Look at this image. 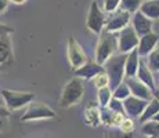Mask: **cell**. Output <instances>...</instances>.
<instances>
[{
	"instance_id": "cell-1",
	"label": "cell",
	"mask_w": 159,
	"mask_h": 138,
	"mask_svg": "<svg viewBox=\"0 0 159 138\" xmlns=\"http://www.w3.org/2000/svg\"><path fill=\"white\" fill-rule=\"evenodd\" d=\"M127 60V54L112 55L105 64H104V69L109 79V87L114 91L120 83H123L125 79V64Z\"/></svg>"
},
{
	"instance_id": "cell-2",
	"label": "cell",
	"mask_w": 159,
	"mask_h": 138,
	"mask_svg": "<svg viewBox=\"0 0 159 138\" xmlns=\"http://www.w3.org/2000/svg\"><path fill=\"white\" fill-rule=\"evenodd\" d=\"M118 50V38L115 33L104 29L100 33V39L96 47V62L104 66V64Z\"/></svg>"
},
{
	"instance_id": "cell-3",
	"label": "cell",
	"mask_w": 159,
	"mask_h": 138,
	"mask_svg": "<svg viewBox=\"0 0 159 138\" xmlns=\"http://www.w3.org/2000/svg\"><path fill=\"white\" fill-rule=\"evenodd\" d=\"M83 94H84L83 80L79 78H73L64 87L60 100V106L61 108H69V106L80 102V100L83 98Z\"/></svg>"
},
{
	"instance_id": "cell-4",
	"label": "cell",
	"mask_w": 159,
	"mask_h": 138,
	"mask_svg": "<svg viewBox=\"0 0 159 138\" xmlns=\"http://www.w3.org/2000/svg\"><path fill=\"white\" fill-rule=\"evenodd\" d=\"M2 97L6 102V106L10 110L20 109L25 105H29L32 100L35 98V94L32 93H22V91H13V90H2Z\"/></svg>"
},
{
	"instance_id": "cell-5",
	"label": "cell",
	"mask_w": 159,
	"mask_h": 138,
	"mask_svg": "<svg viewBox=\"0 0 159 138\" xmlns=\"http://www.w3.org/2000/svg\"><path fill=\"white\" fill-rule=\"evenodd\" d=\"M56 112L43 102H30L26 108L25 113L21 116V122L30 120H46V119L56 118Z\"/></svg>"
},
{
	"instance_id": "cell-6",
	"label": "cell",
	"mask_w": 159,
	"mask_h": 138,
	"mask_svg": "<svg viewBox=\"0 0 159 138\" xmlns=\"http://www.w3.org/2000/svg\"><path fill=\"white\" fill-rule=\"evenodd\" d=\"M139 35L136 33L134 28L129 25L123 30H120L118 35V51L120 54H129L139 47Z\"/></svg>"
},
{
	"instance_id": "cell-7",
	"label": "cell",
	"mask_w": 159,
	"mask_h": 138,
	"mask_svg": "<svg viewBox=\"0 0 159 138\" xmlns=\"http://www.w3.org/2000/svg\"><path fill=\"white\" fill-rule=\"evenodd\" d=\"M105 15L104 11L100 8L98 3L96 0H93L89 8V14H87V20H86V26L89 30L94 33H101L104 26H105Z\"/></svg>"
},
{
	"instance_id": "cell-8",
	"label": "cell",
	"mask_w": 159,
	"mask_h": 138,
	"mask_svg": "<svg viewBox=\"0 0 159 138\" xmlns=\"http://www.w3.org/2000/svg\"><path fill=\"white\" fill-rule=\"evenodd\" d=\"M68 60H69V64H71L73 70L82 68L89 61L86 51L82 48V46L73 38L68 39Z\"/></svg>"
},
{
	"instance_id": "cell-9",
	"label": "cell",
	"mask_w": 159,
	"mask_h": 138,
	"mask_svg": "<svg viewBox=\"0 0 159 138\" xmlns=\"http://www.w3.org/2000/svg\"><path fill=\"white\" fill-rule=\"evenodd\" d=\"M130 21H131L130 13H127V11H125V10H119V11H116L115 14H112V17L107 21L105 30L112 32V33L120 32V30H123L125 28L129 26Z\"/></svg>"
},
{
	"instance_id": "cell-10",
	"label": "cell",
	"mask_w": 159,
	"mask_h": 138,
	"mask_svg": "<svg viewBox=\"0 0 159 138\" xmlns=\"http://www.w3.org/2000/svg\"><path fill=\"white\" fill-rule=\"evenodd\" d=\"M126 84L129 86L130 88V93L133 97H137L140 100H144V101H151L154 98V91L145 86L143 82H140L137 78H131V79H126Z\"/></svg>"
},
{
	"instance_id": "cell-11",
	"label": "cell",
	"mask_w": 159,
	"mask_h": 138,
	"mask_svg": "<svg viewBox=\"0 0 159 138\" xmlns=\"http://www.w3.org/2000/svg\"><path fill=\"white\" fill-rule=\"evenodd\" d=\"M147 105H148V101L140 100V98L133 96H130L123 101L125 113H126V116H130V118H141Z\"/></svg>"
},
{
	"instance_id": "cell-12",
	"label": "cell",
	"mask_w": 159,
	"mask_h": 138,
	"mask_svg": "<svg viewBox=\"0 0 159 138\" xmlns=\"http://www.w3.org/2000/svg\"><path fill=\"white\" fill-rule=\"evenodd\" d=\"M75 72V76L79 79H82V80H90V79H94L97 75H100V73L105 72V69H104L102 65H100V64H97L96 61H90L89 60L86 64H84L82 68L73 70Z\"/></svg>"
},
{
	"instance_id": "cell-13",
	"label": "cell",
	"mask_w": 159,
	"mask_h": 138,
	"mask_svg": "<svg viewBox=\"0 0 159 138\" xmlns=\"http://www.w3.org/2000/svg\"><path fill=\"white\" fill-rule=\"evenodd\" d=\"M131 26L134 28L136 33L139 35V38H141V36L147 35V33L152 32V20L145 17V15L139 10L131 17Z\"/></svg>"
},
{
	"instance_id": "cell-14",
	"label": "cell",
	"mask_w": 159,
	"mask_h": 138,
	"mask_svg": "<svg viewBox=\"0 0 159 138\" xmlns=\"http://www.w3.org/2000/svg\"><path fill=\"white\" fill-rule=\"evenodd\" d=\"M14 62L13 46H11L10 35L0 36V68L8 66Z\"/></svg>"
},
{
	"instance_id": "cell-15",
	"label": "cell",
	"mask_w": 159,
	"mask_h": 138,
	"mask_svg": "<svg viewBox=\"0 0 159 138\" xmlns=\"http://www.w3.org/2000/svg\"><path fill=\"white\" fill-rule=\"evenodd\" d=\"M159 44V36L154 32H149L147 35L141 36L139 42V47H137V51H139L140 57H145V55H149L152 51L155 50V47Z\"/></svg>"
},
{
	"instance_id": "cell-16",
	"label": "cell",
	"mask_w": 159,
	"mask_h": 138,
	"mask_svg": "<svg viewBox=\"0 0 159 138\" xmlns=\"http://www.w3.org/2000/svg\"><path fill=\"white\" fill-rule=\"evenodd\" d=\"M101 113V122L105 126H111V127H119L122 123L125 122V119L127 118L126 113H116V112H112L108 106L105 108H101L100 110Z\"/></svg>"
},
{
	"instance_id": "cell-17",
	"label": "cell",
	"mask_w": 159,
	"mask_h": 138,
	"mask_svg": "<svg viewBox=\"0 0 159 138\" xmlns=\"http://www.w3.org/2000/svg\"><path fill=\"white\" fill-rule=\"evenodd\" d=\"M140 61L141 60H140V55H139L137 48L127 54V60H126V64H125V78L126 79L136 78L137 72H139Z\"/></svg>"
},
{
	"instance_id": "cell-18",
	"label": "cell",
	"mask_w": 159,
	"mask_h": 138,
	"mask_svg": "<svg viewBox=\"0 0 159 138\" xmlns=\"http://www.w3.org/2000/svg\"><path fill=\"white\" fill-rule=\"evenodd\" d=\"M137 79L140 82H143L145 86H148L152 91L155 90V82H154V76H152V70L148 68V64L144 61H140V66H139V72H137Z\"/></svg>"
},
{
	"instance_id": "cell-19",
	"label": "cell",
	"mask_w": 159,
	"mask_h": 138,
	"mask_svg": "<svg viewBox=\"0 0 159 138\" xmlns=\"http://www.w3.org/2000/svg\"><path fill=\"white\" fill-rule=\"evenodd\" d=\"M140 11L149 20H159V0H145L143 2Z\"/></svg>"
},
{
	"instance_id": "cell-20",
	"label": "cell",
	"mask_w": 159,
	"mask_h": 138,
	"mask_svg": "<svg viewBox=\"0 0 159 138\" xmlns=\"http://www.w3.org/2000/svg\"><path fill=\"white\" fill-rule=\"evenodd\" d=\"M158 113H159V101L154 97V98H152V100L148 102V105H147L144 113H143L141 118H140V122L144 124V123H147V122L152 120V119H154L155 116L158 115Z\"/></svg>"
},
{
	"instance_id": "cell-21",
	"label": "cell",
	"mask_w": 159,
	"mask_h": 138,
	"mask_svg": "<svg viewBox=\"0 0 159 138\" xmlns=\"http://www.w3.org/2000/svg\"><path fill=\"white\" fill-rule=\"evenodd\" d=\"M84 118H86V123L91 127H97L101 123V113L96 106H89L84 113Z\"/></svg>"
},
{
	"instance_id": "cell-22",
	"label": "cell",
	"mask_w": 159,
	"mask_h": 138,
	"mask_svg": "<svg viewBox=\"0 0 159 138\" xmlns=\"http://www.w3.org/2000/svg\"><path fill=\"white\" fill-rule=\"evenodd\" d=\"M141 133L147 137H159V122L149 120L143 124Z\"/></svg>"
},
{
	"instance_id": "cell-23",
	"label": "cell",
	"mask_w": 159,
	"mask_h": 138,
	"mask_svg": "<svg viewBox=\"0 0 159 138\" xmlns=\"http://www.w3.org/2000/svg\"><path fill=\"white\" fill-rule=\"evenodd\" d=\"M112 96H114V98H116V100H120V101H125L126 98H129L131 96V93H130L129 86L126 84V82L120 83V84H119L118 87L112 91Z\"/></svg>"
},
{
	"instance_id": "cell-24",
	"label": "cell",
	"mask_w": 159,
	"mask_h": 138,
	"mask_svg": "<svg viewBox=\"0 0 159 138\" xmlns=\"http://www.w3.org/2000/svg\"><path fill=\"white\" fill-rule=\"evenodd\" d=\"M112 90L111 87H104V88H100L98 90V94H97V98H98V102L101 105V108H105L108 106L109 101L112 100Z\"/></svg>"
},
{
	"instance_id": "cell-25",
	"label": "cell",
	"mask_w": 159,
	"mask_h": 138,
	"mask_svg": "<svg viewBox=\"0 0 159 138\" xmlns=\"http://www.w3.org/2000/svg\"><path fill=\"white\" fill-rule=\"evenodd\" d=\"M143 2H144V0H122L120 4H122V7H123L122 10L127 11V13H130V14H134L140 10Z\"/></svg>"
},
{
	"instance_id": "cell-26",
	"label": "cell",
	"mask_w": 159,
	"mask_h": 138,
	"mask_svg": "<svg viewBox=\"0 0 159 138\" xmlns=\"http://www.w3.org/2000/svg\"><path fill=\"white\" fill-rule=\"evenodd\" d=\"M148 68L152 72H159V44L155 47V50L148 55Z\"/></svg>"
},
{
	"instance_id": "cell-27",
	"label": "cell",
	"mask_w": 159,
	"mask_h": 138,
	"mask_svg": "<svg viewBox=\"0 0 159 138\" xmlns=\"http://www.w3.org/2000/svg\"><path fill=\"white\" fill-rule=\"evenodd\" d=\"M94 86H96L98 90L100 88H104V87H109V79L105 72L100 73V75H97L96 78H94Z\"/></svg>"
},
{
	"instance_id": "cell-28",
	"label": "cell",
	"mask_w": 159,
	"mask_h": 138,
	"mask_svg": "<svg viewBox=\"0 0 159 138\" xmlns=\"http://www.w3.org/2000/svg\"><path fill=\"white\" fill-rule=\"evenodd\" d=\"M122 0H104L102 11L105 13H115V10L120 6Z\"/></svg>"
},
{
	"instance_id": "cell-29",
	"label": "cell",
	"mask_w": 159,
	"mask_h": 138,
	"mask_svg": "<svg viewBox=\"0 0 159 138\" xmlns=\"http://www.w3.org/2000/svg\"><path fill=\"white\" fill-rule=\"evenodd\" d=\"M108 108L112 110V112L116 113H125V108H123V101L120 100H116V98L112 97V100L109 101L108 104Z\"/></svg>"
},
{
	"instance_id": "cell-30",
	"label": "cell",
	"mask_w": 159,
	"mask_h": 138,
	"mask_svg": "<svg viewBox=\"0 0 159 138\" xmlns=\"http://www.w3.org/2000/svg\"><path fill=\"white\" fill-rule=\"evenodd\" d=\"M119 128H120L122 133H125V134H131V131L134 130V123H133V120H131L130 118H126L123 123L119 126Z\"/></svg>"
},
{
	"instance_id": "cell-31",
	"label": "cell",
	"mask_w": 159,
	"mask_h": 138,
	"mask_svg": "<svg viewBox=\"0 0 159 138\" xmlns=\"http://www.w3.org/2000/svg\"><path fill=\"white\" fill-rule=\"evenodd\" d=\"M13 32H14V29H13L11 26L0 24V36H3V35H10V33H13Z\"/></svg>"
},
{
	"instance_id": "cell-32",
	"label": "cell",
	"mask_w": 159,
	"mask_h": 138,
	"mask_svg": "<svg viewBox=\"0 0 159 138\" xmlns=\"http://www.w3.org/2000/svg\"><path fill=\"white\" fill-rule=\"evenodd\" d=\"M8 3H10V0H0V13H3L8 7Z\"/></svg>"
},
{
	"instance_id": "cell-33",
	"label": "cell",
	"mask_w": 159,
	"mask_h": 138,
	"mask_svg": "<svg viewBox=\"0 0 159 138\" xmlns=\"http://www.w3.org/2000/svg\"><path fill=\"white\" fill-rule=\"evenodd\" d=\"M8 115H10V110L4 106H0V118H7Z\"/></svg>"
},
{
	"instance_id": "cell-34",
	"label": "cell",
	"mask_w": 159,
	"mask_h": 138,
	"mask_svg": "<svg viewBox=\"0 0 159 138\" xmlns=\"http://www.w3.org/2000/svg\"><path fill=\"white\" fill-rule=\"evenodd\" d=\"M4 119H6V118H0V131L4 128V122H6Z\"/></svg>"
},
{
	"instance_id": "cell-35",
	"label": "cell",
	"mask_w": 159,
	"mask_h": 138,
	"mask_svg": "<svg viewBox=\"0 0 159 138\" xmlns=\"http://www.w3.org/2000/svg\"><path fill=\"white\" fill-rule=\"evenodd\" d=\"M11 2L17 3V4H22V3H25V2H26V0H11Z\"/></svg>"
},
{
	"instance_id": "cell-36",
	"label": "cell",
	"mask_w": 159,
	"mask_h": 138,
	"mask_svg": "<svg viewBox=\"0 0 159 138\" xmlns=\"http://www.w3.org/2000/svg\"><path fill=\"white\" fill-rule=\"evenodd\" d=\"M154 97H155V98H157V100L159 101V91H158V90H157V91H154Z\"/></svg>"
},
{
	"instance_id": "cell-37",
	"label": "cell",
	"mask_w": 159,
	"mask_h": 138,
	"mask_svg": "<svg viewBox=\"0 0 159 138\" xmlns=\"http://www.w3.org/2000/svg\"><path fill=\"white\" fill-rule=\"evenodd\" d=\"M152 120H155V122H159V113H158V115H157V116H155V118H154V119H152Z\"/></svg>"
},
{
	"instance_id": "cell-38",
	"label": "cell",
	"mask_w": 159,
	"mask_h": 138,
	"mask_svg": "<svg viewBox=\"0 0 159 138\" xmlns=\"http://www.w3.org/2000/svg\"><path fill=\"white\" fill-rule=\"evenodd\" d=\"M147 138H159V137H147Z\"/></svg>"
},
{
	"instance_id": "cell-39",
	"label": "cell",
	"mask_w": 159,
	"mask_h": 138,
	"mask_svg": "<svg viewBox=\"0 0 159 138\" xmlns=\"http://www.w3.org/2000/svg\"><path fill=\"white\" fill-rule=\"evenodd\" d=\"M96 2H97V3H98V2H100V0H96Z\"/></svg>"
},
{
	"instance_id": "cell-40",
	"label": "cell",
	"mask_w": 159,
	"mask_h": 138,
	"mask_svg": "<svg viewBox=\"0 0 159 138\" xmlns=\"http://www.w3.org/2000/svg\"><path fill=\"white\" fill-rule=\"evenodd\" d=\"M104 138H109V137H104Z\"/></svg>"
},
{
	"instance_id": "cell-41",
	"label": "cell",
	"mask_w": 159,
	"mask_h": 138,
	"mask_svg": "<svg viewBox=\"0 0 159 138\" xmlns=\"http://www.w3.org/2000/svg\"><path fill=\"white\" fill-rule=\"evenodd\" d=\"M158 91H159V88H158Z\"/></svg>"
}]
</instances>
